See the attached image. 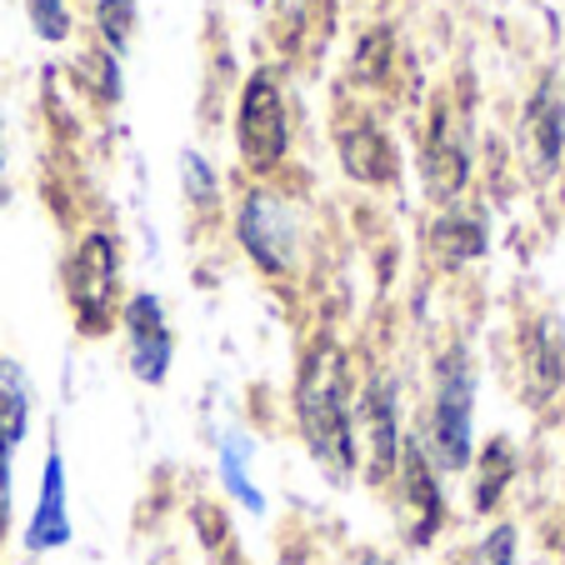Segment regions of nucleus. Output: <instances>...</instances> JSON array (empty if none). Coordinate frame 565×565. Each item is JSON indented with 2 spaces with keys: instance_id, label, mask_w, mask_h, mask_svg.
Masks as SVG:
<instances>
[{
  "instance_id": "obj_1",
  "label": "nucleus",
  "mask_w": 565,
  "mask_h": 565,
  "mask_svg": "<svg viewBox=\"0 0 565 565\" xmlns=\"http://www.w3.org/2000/svg\"><path fill=\"white\" fill-rule=\"evenodd\" d=\"M296 426L306 436L316 466L331 480H351L355 436H351V395H345V355L335 341H316L296 375Z\"/></svg>"
},
{
  "instance_id": "obj_2",
  "label": "nucleus",
  "mask_w": 565,
  "mask_h": 565,
  "mask_svg": "<svg viewBox=\"0 0 565 565\" xmlns=\"http://www.w3.org/2000/svg\"><path fill=\"white\" fill-rule=\"evenodd\" d=\"M65 296H71L75 326L86 335H100L116 320L120 306V246L110 231H90L75 241L65 260Z\"/></svg>"
},
{
  "instance_id": "obj_3",
  "label": "nucleus",
  "mask_w": 565,
  "mask_h": 565,
  "mask_svg": "<svg viewBox=\"0 0 565 565\" xmlns=\"http://www.w3.org/2000/svg\"><path fill=\"white\" fill-rule=\"evenodd\" d=\"M470 406H476V375H470L466 351L456 345L440 361L436 406H430V466L436 470L470 466Z\"/></svg>"
},
{
  "instance_id": "obj_4",
  "label": "nucleus",
  "mask_w": 565,
  "mask_h": 565,
  "mask_svg": "<svg viewBox=\"0 0 565 565\" xmlns=\"http://www.w3.org/2000/svg\"><path fill=\"white\" fill-rule=\"evenodd\" d=\"M351 436H355V466H365L371 486H385L401 460V406H395V381L375 375L351 406Z\"/></svg>"
},
{
  "instance_id": "obj_5",
  "label": "nucleus",
  "mask_w": 565,
  "mask_h": 565,
  "mask_svg": "<svg viewBox=\"0 0 565 565\" xmlns=\"http://www.w3.org/2000/svg\"><path fill=\"white\" fill-rule=\"evenodd\" d=\"M235 136H241V156L250 171H276L290 150V120L286 100L270 71H256L241 90V116H235Z\"/></svg>"
},
{
  "instance_id": "obj_6",
  "label": "nucleus",
  "mask_w": 565,
  "mask_h": 565,
  "mask_svg": "<svg viewBox=\"0 0 565 565\" xmlns=\"http://www.w3.org/2000/svg\"><path fill=\"white\" fill-rule=\"evenodd\" d=\"M235 235L246 256L256 260L266 276H286L290 260H296V221H290V205L276 191H250L235 211Z\"/></svg>"
},
{
  "instance_id": "obj_7",
  "label": "nucleus",
  "mask_w": 565,
  "mask_h": 565,
  "mask_svg": "<svg viewBox=\"0 0 565 565\" xmlns=\"http://www.w3.org/2000/svg\"><path fill=\"white\" fill-rule=\"evenodd\" d=\"M395 476H401V515H406L411 545L436 541V531L446 525V495H440L436 466H430L426 446L416 436L401 440V460H395Z\"/></svg>"
},
{
  "instance_id": "obj_8",
  "label": "nucleus",
  "mask_w": 565,
  "mask_h": 565,
  "mask_svg": "<svg viewBox=\"0 0 565 565\" xmlns=\"http://www.w3.org/2000/svg\"><path fill=\"white\" fill-rule=\"evenodd\" d=\"M120 326H126V361L130 371L146 385H160L171 375V320L160 310L156 296H130L126 310H120Z\"/></svg>"
},
{
  "instance_id": "obj_9",
  "label": "nucleus",
  "mask_w": 565,
  "mask_h": 565,
  "mask_svg": "<svg viewBox=\"0 0 565 565\" xmlns=\"http://www.w3.org/2000/svg\"><path fill=\"white\" fill-rule=\"evenodd\" d=\"M65 541H71V505H65V460H61V450H51V460H45V476H41V495H35L31 531H25V545L41 555V551H61Z\"/></svg>"
},
{
  "instance_id": "obj_10",
  "label": "nucleus",
  "mask_w": 565,
  "mask_h": 565,
  "mask_svg": "<svg viewBox=\"0 0 565 565\" xmlns=\"http://www.w3.org/2000/svg\"><path fill=\"white\" fill-rule=\"evenodd\" d=\"M335 146H341L345 171H351L355 181L385 185L395 175V150H391V140H385V130L375 126V120H345Z\"/></svg>"
},
{
  "instance_id": "obj_11",
  "label": "nucleus",
  "mask_w": 565,
  "mask_h": 565,
  "mask_svg": "<svg viewBox=\"0 0 565 565\" xmlns=\"http://www.w3.org/2000/svg\"><path fill=\"white\" fill-rule=\"evenodd\" d=\"M420 171H426V191L436 195V201H456V195L466 191L470 160H466V146H460V140L450 136L446 116H440V120H436V130H430V140H426V160H420Z\"/></svg>"
},
{
  "instance_id": "obj_12",
  "label": "nucleus",
  "mask_w": 565,
  "mask_h": 565,
  "mask_svg": "<svg viewBox=\"0 0 565 565\" xmlns=\"http://www.w3.org/2000/svg\"><path fill=\"white\" fill-rule=\"evenodd\" d=\"M25 426H31V385L21 365L0 355V456H15Z\"/></svg>"
},
{
  "instance_id": "obj_13",
  "label": "nucleus",
  "mask_w": 565,
  "mask_h": 565,
  "mask_svg": "<svg viewBox=\"0 0 565 565\" xmlns=\"http://www.w3.org/2000/svg\"><path fill=\"white\" fill-rule=\"evenodd\" d=\"M525 130H531V150H535V171L551 175L555 160H561V146H565V110L551 90L531 100V116H525Z\"/></svg>"
},
{
  "instance_id": "obj_14",
  "label": "nucleus",
  "mask_w": 565,
  "mask_h": 565,
  "mask_svg": "<svg viewBox=\"0 0 565 565\" xmlns=\"http://www.w3.org/2000/svg\"><path fill=\"white\" fill-rule=\"evenodd\" d=\"M430 241H436V256L446 260V266H466V260H476L480 250H486V221H480V215L450 211L436 221Z\"/></svg>"
},
{
  "instance_id": "obj_15",
  "label": "nucleus",
  "mask_w": 565,
  "mask_h": 565,
  "mask_svg": "<svg viewBox=\"0 0 565 565\" xmlns=\"http://www.w3.org/2000/svg\"><path fill=\"white\" fill-rule=\"evenodd\" d=\"M561 341H555L551 326H541L535 335H525V381H531V395L545 401V395L561 385Z\"/></svg>"
},
{
  "instance_id": "obj_16",
  "label": "nucleus",
  "mask_w": 565,
  "mask_h": 565,
  "mask_svg": "<svg viewBox=\"0 0 565 565\" xmlns=\"http://www.w3.org/2000/svg\"><path fill=\"white\" fill-rule=\"evenodd\" d=\"M120 55L106 51V45H86V51L75 55V75H81V86L90 90L96 100H116L120 96Z\"/></svg>"
},
{
  "instance_id": "obj_17",
  "label": "nucleus",
  "mask_w": 565,
  "mask_h": 565,
  "mask_svg": "<svg viewBox=\"0 0 565 565\" xmlns=\"http://www.w3.org/2000/svg\"><path fill=\"white\" fill-rule=\"evenodd\" d=\"M511 470H515V456H511V446H505V440H495V446L486 450V460H480L476 511H491V505L501 501V491H505V480H511Z\"/></svg>"
},
{
  "instance_id": "obj_18",
  "label": "nucleus",
  "mask_w": 565,
  "mask_h": 565,
  "mask_svg": "<svg viewBox=\"0 0 565 565\" xmlns=\"http://www.w3.org/2000/svg\"><path fill=\"white\" fill-rule=\"evenodd\" d=\"M96 31H100V41H106V51H126L130 31H136V0H100Z\"/></svg>"
},
{
  "instance_id": "obj_19",
  "label": "nucleus",
  "mask_w": 565,
  "mask_h": 565,
  "mask_svg": "<svg viewBox=\"0 0 565 565\" xmlns=\"http://www.w3.org/2000/svg\"><path fill=\"white\" fill-rule=\"evenodd\" d=\"M391 61H395V35L385 31V25H375V31H365L361 35V45H355V75H365V81H381L385 71H391Z\"/></svg>"
},
{
  "instance_id": "obj_20",
  "label": "nucleus",
  "mask_w": 565,
  "mask_h": 565,
  "mask_svg": "<svg viewBox=\"0 0 565 565\" xmlns=\"http://www.w3.org/2000/svg\"><path fill=\"white\" fill-rule=\"evenodd\" d=\"M511 555H515V531L511 525H495L486 541L476 545V551H466L456 565H511Z\"/></svg>"
},
{
  "instance_id": "obj_21",
  "label": "nucleus",
  "mask_w": 565,
  "mask_h": 565,
  "mask_svg": "<svg viewBox=\"0 0 565 565\" xmlns=\"http://www.w3.org/2000/svg\"><path fill=\"white\" fill-rule=\"evenodd\" d=\"M31 21L45 41H61L71 31V15H65V0H31Z\"/></svg>"
},
{
  "instance_id": "obj_22",
  "label": "nucleus",
  "mask_w": 565,
  "mask_h": 565,
  "mask_svg": "<svg viewBox=\"0 0 565 565\" xmlns=\"http://www.w3.org/2000/svg\"><path fill=\"white\" fill-rule=\"evenodd\" d=\"M211 166H205L201 156H185V185H191V195H195V205H215V181H211Z\"/></svg>"
},
{
  "instance_id": "obj_23",
  "label": "nucleus",
  "mask_w": 565,
  "mask_h": 565,
  "mask_svg": "<svg viewBox=\"0 0 565 565\" xmlns=\"http://www.w3.org/2000/svg\"><path fill=\"white\" fill-rule=\"evenodd\" d=\"M11 525V456H0V541Z\"/></svg>"
},
{
  "instance_id": "obj_24",
  "label": "nucleus",
  "mask_w": 565,
  "mask_h": 565,
  "mask_svg": "<svg viewBox=\"0 0 565 565\" xmlns=\"http://www.w3.org/2000/svg\"><path fill=\"white\" fill-rule=\"evenodd\" d=\"M371 565H385V561H371Z\"/></svg>"
}]
</instances>
